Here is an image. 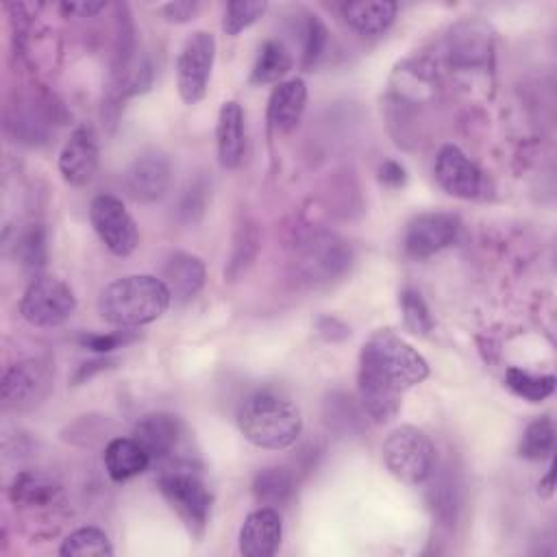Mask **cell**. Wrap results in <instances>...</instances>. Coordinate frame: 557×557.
<instances>
[{"instance_id": "8d00e7d4", "label": "cell", "mask_w": 557, "mask_h": 557, "mask_svg": "<svg viewBox=\"0 0 557 557\" xmlns=\"http://www.w3.org/2000/svg\"><path fill=\"white\" fill-rule=\"evenodd\" d=\"M474 48H479V50H487L485 46H472V50H474ZM466 52H468V46H461V52H455V54H466ZM476 57H479V54L470 52V59H474V61H476Z\"/></svg>"}, {"instance_id": "52a82bcc", "label": "cell", "mask_w": 557, "mask_h": 557, "mask_svg": "<svg viewBox=\"0 0 557 557\" xmlns=\"http://www.w3.org/2000/svg\"><path fill=\"white\" fill-rule=\"evenodd\" d=\"M215 59V39L207 30L191 33L176 57V87L185 104H196L205 98L211 67Z\"/></svg>"}, {"instance_id": "3957f363", "label": "cell", "mask_w": 557, "mask_h": 557, "mask_svg": "<svg viewBox=\"0 0 557 557\" xmlns=\"http://www.w3.org/2000/svg\"><path fill=\"white\" fill-rule=\"evenodd\" d=\"M237 426L250 444L268 450H283L300 435L302 418L296 403L285 394L257 389L239 405Z\"/></svg>"}, {"instance_id": "f546056e", "label": "cell", "mask_w": 557, "mask_h": 557, "mask_svg": "<svg viewBox=\"0 0 557 557\" xmlns=\"http://www.w3.org/2000/svg\"><path fill=\"white\" fill-rule=\"evenodd\" d=\"M329 41L326 26L318 20V15H307V22L302 26V63L305 67H311L324 52Z\"/></svg>"}, {"instance_id": "7a4b0ae2", "label": "cell", "mask_w": 557, "mask_h": 557, "mask_svg": "<svg viewBox=\"0 0 557 557\" xmlns=\"http://www.w3.org/2000/svg\"><path fill=\"white\" fill-rule=\"evenodd\" d=\"M172 302L168 285L152 274H128L111 281L98 296V313L104 322L133 329L159 320Z\"/></svg>"}, {"instance_id": "4fadbf2b", "label": "cell", "mask_w": 557, "mask_h": 557, "mask_svg": "<svg viewBox=\"0 0 557 557\" xmlns=\"http://www.w3.org/2000/svg\"><path fill=\"white\" fill-rule=\"evenodd\" d=\"M183 435H185L183 422L176 416L165 411L141 416L135 422L131 433V437L139 442V446L150 455V459L159 463L176 459Z\"/></svg>"}, {"instance_id": "e0dca14e", "label": "cell", "mask_w": 557, "mask_h": 557, "mask_svg": "<svg viewBox=\"0 0 557 557\" xmlns=\"http://www.w3.org/2000/svg\"><path fill=\"white\" fill-rule=\"evenodd\" d=\"M215 144L220 165L226 170L239 168L246 152V124L244 111L235 100H228L220 107L215 124Z\"/></svg>"}, {"instance_id": "d6a6232c", "label": "cell", "mask_w": 557, "mask_h": 557, "mask_svg": "<svg viewBox=\"0 0 557 557\" xmlns=\"http://www.w3.org/2000/svg\"><path fill=\"white\" fill-rule=\"evenodd\" d=\"M198 9H200V4L194 2V0L191 2L189 0H178V2H168V4L161 7L165 20H170V22H187L198 13Z\"/></svg>"}, {"instance_id": "ba28073f", "label": "cell", "mask_w": 557, "mask_h": 557, "mask_svg": "<svg viewBox=\"0 0 557 557\" xmlns=\"http://www.w3.org/2000/svg\"><path fill=\"white\" fill-rule=\"evenodd\" d=\"M89 222L100 242L117 257L131 255L139 244V231L124 202L111 194H100L89 205Z\"/></svg>"}, {"instance_id": "2e32d148", "label": "cell", "mask_w": 557, "mask_h": 557, "mask_svg": "<svg viewBox=\"0 0 557 557\" xmlns=\"http://www.w3.org/2000/svg\"><path fill=\"white\" fill-rule=\"evenodd\" d=\"M281 537V513L272 507H259L246 516L239 529V553L244 557H270L278 550Z\"/></svg>"}, {"instance_id": "9a60e30c", "label": "cell", "mask_w": 557, "mask_h": 557, "mask_svg": "<svg viewBox=\"0 0 557 557\" xmlns=\"http://www.w3.org/2000/svg\"><path fill=\"white\" fill-rule=\"evenodd\" d=\"M98 139L91 126H76L59 154V170L70 185H85L98 170Z\"/></svg>"}, {"instance_id": "8992f818", "label": "cell", "mask_w": 557, "mask_h": 557, "mask_svg": "<svg viewBox=\"0 0 557 557\" xmlns=\"http://www.w3.org/2000/svg\"><path fill=\"white\" fill-rule=\"evenodd\" d=\"M76 309V296L57 276H35L20 300L22 318L37 329L63 324Z\"/></svg>"}, {"instance_id": "ac0fdd59", "label": "cell", "mask_w": 557, "mask_h": 557, "mask_svg": "<svg viewBox=\"0 0 557 557\" xmlns=\"http://www.w3.org/2000/svg\"><path fill=\"white\" fill-rule=\"evenodd\" d=\"M307 107V85L302 78H289L276 83L268 100V122L281 133H289L298 126Z\"/></svg>"}, {"instance_id": "d4e9b609", "label": "cell", "mask_w": 557, "mask_h": 557, "mask_svg": "<svg viewBox=\"0 0 557 557\" xmlns=\"http://www.w3.org/2000/svg\"><path fill=\"white\" fill-rule=\"evenodd\" d=\"M59 553L63 557H111L113 555V546L107 537L104 531L96 529V527H83V529H76L72 531Z\"/></svg>"}, {"instance_id": "7c38bea8", "label": "cell", "mask_w": 557, "mask_h": 557, "mask_svg": "<svg viewBox=\"0 0 557 557\" xmlns=\"http://www.w3.org/2000/svg\"><path fill=\"white\" fill-rule=\"evenodd\" d=\"M298 270L307 281H331L350 265V250L335 235H313L298 252Z\"/></svg>"}, {"instance_id": "5b68a950", "label": "cell", "mask_w": 557, "mask_h": 557, "mask_svg": "<svg viewBox=\"0 0 557 557\" xmlns=\"http://www.w3.org/2000/svg\"><path fill=\"white\" fill-rule=\"evenodd\" d=\"M383 463L392 476L407 485L424 483L435 466V446L429 435L411 424L394 429L383 446Z\"/></svg>"}, {"instance_id": "4dcf8cb0", "label": "cell", "mask_w": 557, "mask_h": 557, "mask_svg": "<svg viewBox=\"0 0 557 557\" xmlns=\"http://www.w3.org/2000/svg\"><path fill=\"white\" fill-rule=\"evenodd\" d=\"M20 255L24 265L28 268H41L46 259V239L41 228H30L22 239H20Z\"/></svg>"}, {"instance_id": "cb8c5ba5", "label": "cell", "mask_w": 557, "mask_h": 557, "mask_svg": "<svg viewBox=\"0 0 557 557\" xmlns=\"http://www.w3.org/2000/svg\"><path fill=\"white\" fill-rule=\"evenodd\" d=\"M252 494L263 507H283L294 494V479L285 468H263L252 481Z\"/></svg>"}, {"instance_id": "d590c367", "label": "cell", "mask_w": 557, "mask_h": 557, "mask_svg": "<svg viewBox=\"0 0 557 557\" xmlns=\"http://www.w3.org/2000/svg\"><path fill=\"white\" fill-rule=\"evenodd\" d=\"M540 494H542V496H550V494H553V468L548 470V474L544 476V481H540Z\"/></svg>"}, {"instance_id": "4316f807", "label": "cell", "mask_w": 557, "mask_h": 557, "mask_svg": "<svg viewBox=\"0 0 557 557\" xmlns=\"http://www.w3.org/2000/svg\"><path fill=\"white\" fill-rule=\"evenodd\" d=\"M553 444H555V429L550 418H537L524 429L518 453L524 459L540 461L553 453Z\"/></svg>"}, {"instance_id": "6da1fadb", "label": "cell", "mask_w": 557, "mask_h": 557, "mask_svg": "<svg viewBox=\"0 0 557 557\" xmlns=\"http://www.w3.org/2000/svg\"><path fill=\"white\" fill-rule=\"evenodd\" d=\"M429 376L426 359L389 329L368 337L359 355V398L374 422H389L413 385Z\"/></svg>"}, {"instance_id": "f1b7e54d", "label": "cell", "mask_w": 557, "mask_h": 557, "mask_svg": "<svg viewBox=\"0 0 557 557\" xmlns=\"http://www.w3.org/2000/svg\"><path fill=\"white\" fill-rule=\"evenodd\" d=\"M268 9V2H244V0H235V2H228L226 9H224V20H222V26L228 35H237L242 30H246L250 24H255Z\"/></svg>"}, {"instance_id": "1f68e13d", "label": "cell", "mask_w": 557, "mask_h": 557, "mask_svg": "<svg viewBox=\"0 0 557 557\" xmlns=\"http://www.w3.org/2000/svg\"><path fill=\"white\" fill-rule=\"evenodd\" d=\"M133 337L128 331H117V333H107V335H81V344L94 352H111L113 348L124 346Z\"/></svg>"}, {"instance_id": "44dd1931", "label": "cell", "mask_w": 557, "mask_h": 557, "mask_svg": "<svg viewBox=\"0 0 557 557\" xmlns=\"http://www.w3.org/2000/svg\"><path fill=\"white\" fill-rule=\"evenodd\" d=\"M398 4L389 0H372V2H346L342 4V15L350 28L361 35H381L385 33L394 17Z\"/></svg>"}, {"instance_id": "8fae6325", "label": "cell", "mask_w": 557, "mask_h": 557, "mask_svg": "<svg viewBox=\"0 0 557 557\" xmlns=\"http://www.w3.org/2000/svg\"><path fill=\"white\" fill-rule=\"evenodd\" d=\"M459 228V218L453 213H420L407 224L403 248L411 259L433 257L457 242Z\"/></svg>"}, {"instance_id": "277c9868", "label": "cell", "mask_w": 557, "mask_h": 557, "mask_svg": "<svg viewBox=\"0 0 557 557\" xmlns=\"http://www.w3.org/2000/svg\"><path fill=\"white\" fill-rule=\"evenodd\" d=\"M157 487L187 531L194 537H202L211 513V492L196 466L181 457L163 461L157 474Z\"/></svg>"}, {"instance_id": "484cf974", "label": "cell", "mask_w": 557, "mask_h": 557, "mask_svg": "<svg viewBox=\"0 0 557 557\" xmlns=\"http://www.w3.org/2000/svg\"><path fill=\"white\" fill-rule=\"evenodd\" d=\"M505 385L520 398L529 400V403H542L544 398H548L555 389V376L553 374H531L527 370L520 368H507L505 372Z\"/></svg>"}, {"instance_id": "603a6c76", "label": "cell", "mask_w": 557, "mask_h": 557, "mask_svg": "<svg viewBox=\"0 0 557 557\" xmlns=\"http://www.w3.org/2000/svg\"><path fill=\"white\" fill-rule=\"evenodd\" d=\"M292 54L289 50L276 41V39H268L261 50L259 57L252 65L250 72V83L255 85H270V83H281V78L292 70Z\"/></svg>"}, {"instance_id": "e575fe53", "label": "cell", "mask_w": 557, "mask_h": 557, "mask_svg": "<svg viewBox=\"0 0 557 557\" xmlns=\"http://www.w3.org/2000/svg\"><path fill=\"white\" fill-rule=\"evenodd\" d=\"M107 4L104 2H63L61 9L65 13H72V15H78V17H91L96 13H100Z\"/></svg>"}, {"instance_id": "ffe728a7", "label": "cell", "mask_w": 557, "mask_h": 557, "mask_svg": "<svg viewBox=\"0 0 557 557\" xmlns=\"http://www.w3.org/2000/svg\"><path fill=\"white\" fill-rule=\"evenodd\" d=\"M104 470L113 481H126L141 474L150 463V455L133 437H115L104 448Z\"/></svg>"}, {"instance_id": "7402d4cb", "label": "cell", "mask_w": 557, "mask_h": 557, "mask_svg": "<svg viewBox=\"0 0 557 557\" xmlns=\"http://www.w3.org/2000/svg\"><path fill=\"white\" fill-rule=\"evenodd\" d=\"M61 496V485L44 472H20L9 487V498L20 507H46Z\"/></svg>"}, {"instance_id": "d6986e66", "label": "cell", "mask_w": 557, "mask_h": 557, "mask_svg": "<svg viewBox=\"0 0 557 557\" xmlns=\"http://www.w3.org/2000/svg\"><path fill=\"white\" fill-rule=\"evenodd\" d=\"M205 263L189 252H174L163 265V283L168 285L174 300H191L205 285Z\"/></svg>"}, {"instance_id": "836d02e7", "label": "cell", "mask_w": 557, "mask_h": 557, "mask_svg": "<svg viewBox=\"0 0 557 557\" xmlns=\"http://www.w3.org/2000/svg\"><path fill=\"white\" fill-rule=\"evenodd\" d=\"M379 178H381V183L387 185V187H400V185H405V181H407V172H405V168H403L398 161L387 159V161H383L381 168H379Z\"/></svg>"}, {"instance_id": "83f0119b", "label": "cell", "mask_w": 557, "mask_h": 557, "mask_svg": "<svg viewBox=\"0 0 557 557\" xmlns=\"http://www.w3.org/2000/svg\"><path fill=\"white\" fill-rule=\"evenodd\" d=\"M400 311H403V322L413 335H429L433 331V318L429 313V307L420 292L407 287L400 292Z\"/></svg>"}, {"instance_id": "9c48e42d", "label": "cell", "mask_w": 557, "mask_h": 557, "mask_svg": "<svg viewBox=\"0 0 557 557\" xmlns=\"http://www.w3.org/2000/svg\"><path fill=\"white\" fill-rule=\"evenodd\" d=\"M433 174L437 185L455 198H461V200L487 198L490 181L485 172L474 161H470L463 150H459L453 144L444 146L437 152Z\"/></svg>"}, {"instance_id": "30bf717a", "label": "cell", "mask_w": 557, "mask_h": 557, "mask_svg": "<svg viewBox=\"0 0 557 557\" xmlns=\"http://www.w3.org/2000/svg\"><path fill=\"white\" fill-rule=\"evenodd\" d=\"M52 370L50 361L30 357L13 363L2 376V405L4 409H26L37 405L50 389Z\"/></svg>"}, {"instance_id": "5bb4252c", "label": "cell", "mask_w": 557, "mask_h": 557, "mask_svg": "<svg viewBox=\"0 0 557 557\" xmlns=\"http://www.w3.org/2000/svg\"><path fill=\"white\" fill-rule=\"evenodd\" d=\"M170 161L159 150H146L124 172V187L137 202H154L170 187Z\"/></svg>"}]
</instances>
